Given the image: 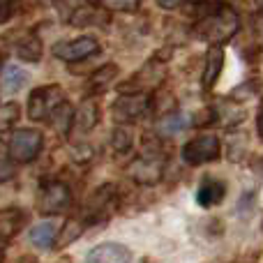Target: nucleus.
Instances as JSON below:
<instances>
[{
    "label": "nucleus",
    "mask_w": 263,
    "mask_h": 263,
    "mask_svg": "<svg viewBox=\"0 0 263 263\" xmlns=\"http://www.w3.org/2000/svg\"><path fill=\"white\" fill-rule=\"evenodd\" d=\"M238 30H240V16L229 5H217L213 12H208L194 23V35L208 42L210 46H219L233 40Z\"/></svg>",
    "instance_id": "1"
},
{
    "label": "nucleus",
    "mask_w": 263,
    "mask_h": 263,
    "mask_svg": "<svg viewBox=\"0 0 263 263\" xmlns=\"http://www.w3.org/2000/svg\"><path fill=\"white\" fill-rule=\"evenodd\" d=\"M42 145H44V134L40 129H16L7 143V155L14 164H28L37 159V155L42 153Z\"/></svg>",
    "instance_id": "2"
},
{
    "label": "nucleus",
    "mask_w": 263,
    "mask_h": 263,
    "mask_svg": "<svg viewBox=\"0 0 263 263\" xmlns=\"http://www.w3.org/2000/svg\"><path fill=\"white\" fill-rule=\"evenodd\" d=\"M72 205V192L60 180H44L37 194V210L42 215H60Z\"/></svg>",
    "instance_id": "3"
},
{
    "label": "nucleus",
    "mask_w": 263,
    "mask_h": 263,
    "mask_svg": "<svg viewBox=\"0 0 263 263\" xmlns=\"http://www.w3.org/2000/svg\"><path fill=\"white\" fill-rule=\"evenodd\" d=\"M65 102V92L60 86L51 83V86L35 88L28 97V118L30 120H46L51 118L55 109Z\"/></svg>",
    "instance_id": "4"
},
{
    "label": "nucleus",
    "mask_w": 263,
    "mask_h": 263,
    "mask_svg": "<svg viewBox=\"0 0 263 263\" xmlns=\"http://www.w3.org/2000/svg\"><path fill=\"white\" fill-rule=\"evenodd\" d=\"M164 157L159 155V150H148V153L139 155L134 162L127 166L129 178H134L141 185H155V182L162 180L164 173Z\"/></svg>",
    "instance_id": "5"
},
{
    "label": "nucleus",
    "mask_w": 263,
    "mask_h": 263,
    "mask_svg": "<svg viewBox=\"0 0 263 263\" xmlns=\"http://www.w3.org/2000/svg\"><path fill=\"white\" fill-rule=\"evenodd\" d=\"M219 157V139L215 134H201L196 139L187 141L182 148V159L192 166H199L205 162H215Z\"/></svg>",
    "instance_id": "6"
},
{
    "label": "nucleus",
    "mask_w": 263,
    "mask_h": 263,
    "mask_svg": "<svg viewBox=\"0 0 263 263\" xmlns=\"http://www.w3.org/2000/svg\"><path fill=\"white\" fill-rule=\"evenodd\" d=\"M148 109H150V97L145 92H129V95H120L116 100L111 116H114V120L118 125H129L136 118H141Z\"/></svg>",
    "instance_id": "7"
},
{
    "label": "nucleus",
    "mask_w": 263,
    "mask_h": 263,
    "mask_svg": "<svg viewBox=\"0 0 263 263\" xmlns=\"http://www.w3.org/2000/svg\"><path fill=\"white\" fill-rule=\"evenodd\" d=\"M164 77H166V67H164V63H157V58H155V60H150V63H145L143 67H141V72H136L125 86H120V92L129 95V92L153 90V88H159Z\"/></svg>",
    "instance_id": "8"
},
{
    "label": "nucleus",
    "mask_w": 263,
    "mask_h": 263,
    "mask_svg": "<svg viewBox=\"0 0 263 263\" xmlns=\"http://www.w3.org/2000/svg\"><path fill=\"white\" fill-rule=\"evenodd\" d=\"M100 53V42L95 37H77V40L69 42H58L53 46V55L65 63H79V60L92 58V55Z\"/></svg>",
    "instance_id": "9"
},
{
    "label": "nucleus",
    "mask_w": 263,
    "mask_h": 263,
    "mask_svg": "<svg viewBox=\"0 0 263 263\" xmlns=\"http://www.w3.org/2000/svg\"><path fill=\"white\" fill-rule=\"evenodd\" d=\"M132 252L120 242H102L92 247L86 256V263H129Z\"/></svg>",
    "instance_id": "10"
},
{
    "label": "nucleus",
    "mask_w": 263,
    "mask_h": 263,
    "mask_svg": "<svg viewBox=\"0 0 263 263\" xmlns=\"http://www.w3.org/2000/svg\"><path fill=\"white\" fill-rule=\"evenodd\" d=\"M227 196V182L219 180V178L205 176L201 180L199 190H196V203L203 205V208H213V205H219Z\"/></svg>",
    "instance_id": "11"
},
{
    "label": "nucleus",
    "mask_w": 263,
    "mask_h": 263,
    "mask_svg": "<svg viewBox=\"0 0 263 263\" xmlns=\"http://www.w3.org/2000/svg\"><path fill=\"white\" fill-rule=\"evenodd\" d=\"M114 205H116V187L104 185L88 199V213L92 215V219H104L109 217Z\"/></svg>",
    "instance_id": "12"
},
{
    "label": "nucleus",
    "mask_w": 263,
    "mask_h": 263,
    "mask_svg": "<svg viewBox=\"0 0 263 263\" xmlns=\"http://www.w3.org/2000/svg\"><path fill=\"white\" fill-rule=\"evenodd\" d=\"M26 213L18 208H7L0 210V242H7L16 236L26 224Z\"/></svg>",
    "instance_id": "13"
},
{
    "label": "nucleus",
    "mask_w": 263,
    "mask_h": 263,
    "mask_svg": "<svg viewBox=\"0 0 263 263\" xmlns=\"http://www.w3.org/2000/svg\"><path fill=\"white\" fill-rule=\"evenodd\" d=\"M224 67V49L222 46H210L208 53H205V67H203V88L210 90V88L217 83L219 74H222Z\"/></svg>",
    "instance_id": "14"
},
{
    "label": "nucleus",
    "mask_w": 263,
    "mask_h": 263,
    "mask_svg": "<svg viewBox=\"0 0 263 263\" xmlns=\"http://www.w3.org/2000/svg\"><path fill=\"white\" fill-rule=\"evenodd\" d=\"M28 238H30V242L37 247V250H51V247H55V238H58L55 224L53 222L35 224V227L30 229V233H28Z\"/></svg>",
    "instance_id": "15"
},
{
    "label": "nucleus",
    "mask_w": 263,
    "mask_h": 263,
    "mask_svg": "<svg viewBox=\"0 0 263 263\" xmlns=\"http://www.w3.org/2000/svg\"><path fill=\"white\" fill-rule=\"evenodd\" d=\"M190 116L182 114V111H171V114H164L162 120L157 123V132L164 136H176L180 132H185L190 127Z\"/></svg>",
    "instance_id": "16"
},
{
    "label": "nucleus",
    "mask_w": 263,
    "mask_h": 263,
    "mask_svg": "<svg viewBox=\"0 0 263 263\" xmlns=\"http://www.w3.org/2000/svg\"><path fill=\"white\" fill-rule=\"evenodd\" d=\"M97 120H100V111H97L95 102H90V100L83 102L79 106V111H74V125L81 132H90L97 125Z\"/></svg>",
    "instance_id": "17"
},
{
    "label": "nucleus",
    "mask_w": 263,
    "mask_h": 263,
    "mask_svg": "<svg viewBox=\"0 0 263 263\" xmlns=\"http://www.w3.org/2000/svg\"><path fill=\"white\" fill-rule=\"evenodd\" d=\"M16 55L21 60H26V63H37V60L42 58V40L35 35V32L26 35L16 44Z\"/></svg>",
    "instance_id": "18"
},
{
    "label": "nucleus",
    "mask_w": 263,
    "mask_h": 263,
    "mask_svg": "<svg viewBox=\"0 0 263 263\" xmlns=\"http://www.w3.org/2000/svg\"><path fill=\"white\" fill-rule=\"evenodd\" d=\"M116 77H118V65L106 63V65H102V67H97L95 72H92L88 86H90L92 92H102V90H106V86H109Z\"/></svg>",
    "instance_id": "19"
},
{
    "label": "nucleus",
    "mask_w": 263,
    "mask_h": 263,
    "mask_svg": "<svg viewBox=\"0 0 263 263\" xmlns=\"http://www.w3.org/2000/svg\"><path fill=\"white\" fill-rule=\"evenodd\" d=\"M51 123H53V127L58 129L63 136L69 134V129H72V125H74V109L69 106L67 100H65L63 104L53 111V114H51Z\"/></svg>",
    "instance_id": "20"
},
{
    "label": "nucleus",
    "mask_w": 263,
    "mask_h": 263,
    "mask_svg": "<svg viewBox=\"0 0 263 263\" xmlns=\"http://www.w3.org/2000/svg\"><path fill=\"white\" fill-rule=\"evenodd\" d=\"M242 118H245V111L240 109L238 102H233V104H224V102L215 104V120H219L222 125H238Z\"/></svg>",
    "instance_id": "21"
},
{
    "label": "nucleus",
    "mask_w": 263,
    "mask_h": 263,
    "mask_svg": "<svg viewBox=\"0 0 263 263\" xmlns=\"http://www.w3.org/2000/svg\"><path fill=\"white\" fill-rule=\"evenodd\" d=\"M28 83V74L16 65H5L3 72V86L7 92H18Z\"/></svg>",
    "instance_id": "22"
},
{
    "label": "nucleus",
    "mask_w": 263,
    "mask_h": 263,
    "mask_svg": "<svg viewBox=\"0 0 263 263\" xmlns=\"http://www.w3.org/2000/svg\"><path fill=\"white\" fill-rule=\"evenodd\" d=\"M72 26H90V23H106V14L100 7H79L69 18Z\"/></svg>",
    "instance_id": "23"
},
{
    "label": "nucleus",
    "mask_w": 263,
    "mask_h": 263,
    "mask_svg": "<svg viewBox=\"0 0 263 263\" xmlns=\"http://www.w3.org/2000/svg\"><path fill=\"white\" fill-rule=\"evenodd\" d=\"M90 5L104 9V12H125L132 14L141 7V0H90Z\"/></svg>",
    "instance_id": "24"
},
{
    "label": "nucleus",
    "mask_w": 263,
    "mask_h": 263,
    "mask_svg": "<svg viewBox=\"0 0 263 263\" xmlns=\"http://www.w3.org/2000/svg\"><path fill=\"white\" fill-rule=\"evenodd\" d=\"M83 233V222H79V219H67V224L63 227V231H60V236L55 238V247L58 250H63V247L72 245L74 240H79V236Z\"/></svg>",
    "instance_id": "25"
},
{
    "label": "nucleus",
    "mask_w": 263,
    "mask_h": 263,
    "mask_svg": "<svg viewBox=\"0 0 263 263\" xmlns=\"http://www.w3.org/2000/svg\"><path fill=\"white\" fill-rule=\"evenodd\" d=\"M132 141H134V136H132V127L129 125H118V127L114 129V134H111V145H114L116 153H127L132 148Z\"/></svg>",
    "instance_id": "26"
},
{
    "label": "nucleus",
    "mask_w": 263,
    "mask_h": 263,
    "mask_svg": "<svg viewBox=\"0 0 263 263\" xmlns=\"http://www.w3.org/2000/svg\"><path fill=\"white\" fill-rule=\"evenodd\" d=\"M21 116V106L16 102H7V104H0V132L9 129Z\"/></svg>",
    "instance_id": "27"
},
{
    "label": "nucleus",
    "mask_w": 263,
    "mask_h": 263,
    "mask_svg": "<svg viewBox=\"0 0 263 263\" xmlns=\"http://www.w3.org/2000/svg\"><path fill=\"white\" fill-rule=\"evenodd\" d=\"M259 92V81H245V83H240L238 88H233V92H231V100L233 102H247V100H252V97Z\"/></svg>",
    "instance_id": "28"
},
{
    "label": "nucleus",
    "mask_w": 263,
    "mask_h": 263,
    "mask_svg": "<svg viewBox=\"0 0 263 263\" xmlns=\"http://www.w3.org/2000/svg\"><path fill=\"white\" fill-rule=\"evenodd\" d=\"M247 134H233L231 141H229V157H231V162H240L242 159V153L247 150Z\"/></svg>",
    "instance_id": "29"
},
{
    "label": "nucleus",
    "mask_w": 263,
    "mask_h": 263,
    "mask_svg": "<svg viewBox=\"0 0 263 263\" xmlns=\"http://www.w3.org/2000/svg\"><path fill=\"white\" fill-rule=\"evenodd\" d=\"M16 176V166L9 157H0V182H7Z\"/></svg>",
    "instance_id": "30"
},
{
    "label": "nucleus",
    "mask_w": 263,
    "mask_h": 263,
    "mask_svg": "<svg viewBox=\"0 0 263 263\" xmlns=\"http://www.w3.org/2000/svg\"><path fill=\"white\" fill-rule=\"evenodd\" d=\"M16 5L18 0H0V23L12 18V14L16 12Z\"/></svg>",
    "instance_id": "31"
},
{
    "label": "nucleus",
    "mask_w": 263,
    "mask_h": 263,
    "mask_svg": "<svg viewBox=\"0 0 263 263\" xmlns=\"http://www.w3.org/2000/svg\"><path fill=\"white\" fill-rule=\"evenodd\" d=\"M157 5L164 7V9H176V7L182 5V0H157Z\"/></svg>",
    "instance_id": "32"
},
{
    "label": "nucleus",
    "mask_w": 263,
    "mask_h": 263,
    "mask_svg": "<svg viewBox=\"0 0 263 263\" xmlns=\"http://www.w3.org/2000/svg\"><path fill=\"white\" fill-rule=\"evenodd\" d=\"M256 132H259V136L263 141V100H261V106H259V114H256Z\"/></svg>",
    "instance_id": "33"
},
{
    "label": "nucleus",
    "mask_w": 263,
    "mask_h": 263,
    "mask_svg": "<svg viewBox=\"0 0 263 263\" xmlns=\"http://www.w3.org/2000/svg\"><path fill=\"white\" fill-rule=\"evenodd\" d=\"M256 7H259V12L263 14V0H256Z\"/></svg>",
    "instance_id": "34"
},
{
    "label": "nucleus",
    "mask_w": 263,
    "mask_h": 263,
    "mask_svg": "<svg viewBox=\"0 0 263 263\" xmlns=\"http://www.w3.org/2000/svg\"><path fill=\"white\" fill-rule=\"evenodd\" d=\"M0 250H3V242H0ZM0 263H3V252H0Z\"/></svg>",
    "instance_id": "35"
},
{
    "label": "nucleus",
    "mask_w": 263,
    "mask_h": 263,
    "mask_svg": "<svg viewBox=\"0 0 263 263\" xmlns=\"http://www.w3.org/2000/svg\"><path fill=\"white\" fill-rule=\"evenodd\" d=\"M259 168H261V173H263V159H261V164H259Z\"/></svg>",
    "instance_id": "36"
},
{
    "label": "nucleus",
    "mask_w": 263,
    "mask_h": 263,
    "mask_svg": "<svg viewBox=\"0 0 263 263\" xmlns=\"http://www.w3.org/2000/svg\"><path fill=\"white\" fill-rule=\"evenodd\" d=\"M192 3H205V0H192Z\"/></svg>",
    "instance_id": "37"
},
{
    "label": "nucleus",
    "mask_w": 263,
    "mask_h": 263,
    "mask_svg": "<svg viewBox=\"0 0 263 263\" xmlns=\"http://www.w3.org/2000/svg\"><path fill=\"white\" fill-rule=\"evenodd\" d=\"M0 67H3V58H0Z\"/></svg>",
    "instance_id": "38"
}]
</instances>
